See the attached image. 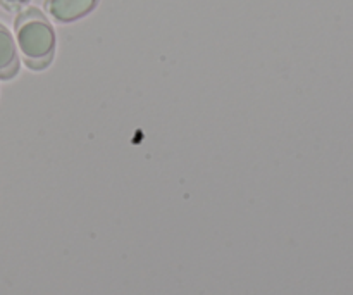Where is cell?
<instances>
[{
    "instance_id": "cell-4",
    "label": "cell",
    "mask_w": 353,
    "mask_h": 295,
    "mask_svg": "<svg viewBox=\"0 0 353 295\" xmlns=\"http://www.w3.org/2000/svg\"><path fill=\"white\" fill-rule=\"evenodd\" d=\"M30 0H0V6L6 10H17L21 7H24Z\"/></svg>"
},
{
    "instance_id": "cell-1",
    "label": "cell",
    "mask_w": 353,
    "mask_h": 295,
    "mask_svg": "<svg viewBox=\"0 0 353 295\" xmlns=\"http://www.w3.org/2000/svg\"><path fill=\"white\" fill-rule=\"evenodd\" d=\"M17 50L31 69H43L54 57L55 31L47 17L34 7L17 14L14 21Z\"/></svg>"
},
{
    "instance_id": "cell-2",
    "label": "cell",
    "mask_w": 353,
    "mask_h": 295,
    "mask_svg": "<svg viewBox=\"0 0 353 295\" xmlns=\"http://www.w3.org/2000/svg\"><path fill=\"white\" fill-rule=\"evenodd\" d=\"M99 0H45L48 16L57 23H72L88 16Z\"/></svg>"
},
{
    "instance_id": "cell-3",
    "label": "cell",
    "mask_w": 353,
    "mask_h": 295,
    "mask_svg": "<svg viewBox=\"0 0 353 295\" xmlns=\"http://www.w3.org/2000/svg\"><path fill=\"white\" fill-rule=\"evenodd\" d=\"M19 71V50L9 28L0 23V79H10Z\"/></svg>"
}]
</instances>
